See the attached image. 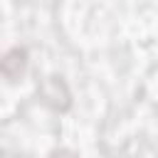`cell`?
Listing matches in <instances>:
<instances>
[{
    "mask_svg": "<svg viewBox=\"0 0 158 158\" xmlns=\"http://www.w3.org/2000/svg\"><path fill=\"white\" fill-rule=\"evenodd\" d=\"M25 69H27V52L25 49L15 47V49H10V52H5L0 57V74L5 79L15 81L17 77L25 74Z\"/></svg>",
    "mask_w": 158,
    "mask_h": 158,
    "instance_id": "obj_1",
    "label": "cell"
},
{
    "mask_svg": "<svg viewBox=\"0 0 158 158\" xmlns=\"http://www.w3.org/2000/svg\"><path fill=\"white\" fill-rule=\"evenodd\" d=\"M40 91H42V96H44V101L49 106H54V109H67L69 106V91H67V86H64L62 79H57V77L44 79V84H42Z\"/></svg>",
    "mask_w": 158,
    "mask_h": 158,
    "instance_id": "obj_2",
    "label": "cell"
}]
</instances>
